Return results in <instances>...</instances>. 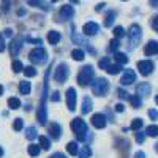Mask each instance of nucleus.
I'll use <instances>...</instances> for the list:
<instances>
[{
  "label": "nucleus",
  "instance_id": "1",
  "mask_svg": "<svg viewBox=\"0 0 158 158\" xmlns=\"http://www.w3.org/2000/svg\"><path fill=\"white\" fill-rule=\"evenodd\" d=\"M48 79H49V71L46 73L44 77V87H43V97H41V104L38 109V122L41 125H46L48 120V114H46V98H48Z\"/></svg>",
  "mask_w": 158,
  "mask_h": 158
},
{
  "label": "nucleus",
  "instance_id": "2",
  "mask_svg": "<svg viewBox=\"0 0 158 158\" xmlns=\"http://www.w3.org/2000/svg\"><path fill=\"white\" fill-rule=\"evenodd\" d=\"M71 130L76 135L77 141H85L87 138V123L82 118H73L71 120Z\"/></svg>",
  "mask_w": 158,
  "mask_h": 158
},
{
  "label": "nucleus",
  "instance_id": "3",
  "mask_svg": "<svg viewBox=\"0 0 158 158\" xmlns=\"http://www.w3.org/2000/svg\"><path fill=\"white\" fill-rule=\"evenodd\" d=\"M29 59H30V62L35 63V65H43V63H46V60H48V54H46V51H44L43 48H35L33 51H30Z\"/></svg>",
  "mask_w": 158,
  "mask_h": 158
},
{
  "label": "nucleus",
  "instance_id": "4",
  "mask_svg": "<svg viewBox=\"0 0 158 158\" xmlns=\"http://www.w3.org/2000/svg\"><path fill=\"white\" fill-rule=\"evenodd\" d=\"M141 36H142V30L138 24H133L128 30V38H130V44H131V49L136 48L141 41Z\"/></svg>",
  "mask_w": 158,
  "mask_h": 158
},
{
  "label": "nucleus",
  "instance_id": "5",
  "mask_svg": "<svg viewBox=\"0 0 158 158\" xmlns=\"http://www.w3.org/2000/svg\"><path fill=\"white\" fill-rule=\"evenodd\" d=\"M92 90H94V94L98 95V97H103V95H106L108 94V90H109V82L106 81V79H97V81L92 84Z\"/></svg>",
  "mask_w": 158,
  "mask_h": 158
},
{
  "label": "nucleus",
  "instance_id": "6",
  "mask_svg": "<svg viewBox=\"0 0 158 158\" xmlns=\"http://www.w3.org/2000/svg\"><path fill=\"white\" fill-rule=\"evenodd\" d=\"M92 77H94V68H92L90 65H87V67H84L81 71H79V74H77V82L84 87V85L90 84Z\"/></svg>",
  "mask_w": 158,
  "mask_h": 158
},
{
  "label": "nucleus",
  "instance_id": "7",
  "mask_svg": "<svg viewBox=\"0 0 158 158\" xmlns=\"http://www.w3.org/2000/svg\"><path fill=\"white\" fill-rule=\"evenodd\" d=\"M68 74H70L68 65H67V63H60L59 67L56 68V73H54V79H56V81H57L59 84H62V82H65V81H67Z\"/></svg>",
  "mask_w": 158,
  "mask_h": 158
},
{
  "label": "nucleus",
  "instance_id": "8",
  "mask_svg": "<svg viewBox=\"0 0 158 158\" xmlns=\"http://www.w3.org/2000/svg\"><path fill=\"white\" fill-rule=\"evenodd\" d=\"M138 70L142 76H149L153 71V63L150 60H142V62L138 63Z\"/></svg>",
  "mask_w": 158,
  "mask_h": 158
},
{
  "label": "nucleus",
  "instance_id": "9",
  "mask_svg": "<svg viewBox=\"0 0 158 158\" xmlns=\"http://www.w3.org/2000/svg\"><path fill=\"white\" fill-rule=\"evenodd\" d=\"M106 117H104V114L98 112V114H94V117H92V125H94L95 128H104L106 127Z\"/></svg>",
  "mask_w": 158,
  "mask_h": 158
},
{
  "label": "nucleus",
  "instance_id": "10",
  "mask_svg": "<svg viewBox=\"0 0 158 158\" xmlns=\"http://www.w3.org/2000/svg\"><path fill=\"white\" fill-rule=\"evenodd\" d=\"M136 81V73L133 70H125L122 79H120V84L122 85H130V84H133Z\"/></svg>",
  "mask_w": 158,
  "mask_h": 158
},
{
  "label": "nucleus",
  "instance_id": "11",
  "mask_svg": "<svg viewBox=\"0 0 158 158\" xmlns=\"http://www.w3.org/2000/svg\"><path fill=\"white\" fill-rule=\"evenodd\" d=\"M98 30H100V27H98L97 22H87L82 27V32H84L85 36H94V35L98 33Z\"/></svg>",
  "mask_w": 158,
  "mask_h": 158
},
{
  "label": "nucleus",
  "instance_id": "12",
  "mask_svg": "<svg viewBox=\"0 0 158 158\" xmlns=\"http://www.w3.org/2000/svg\"><path fill=\"white\" fill-rule=\"evenodd\" d=\"M67 104H68V109L70 111H74L76 108V90L73 89V87H70L68 89V92H67Z\"/></svg>",
  "mask_w": 158,
  "mask_h": 158
},
{
  "label": "nucleus",
  "instance_id": "13",
  "mask_svg": "<svg viewBox=\"0 0 158 158\" xmlns=\"http://www.w3.org/2000/svg\"><path fill=\"white\" fill-rule=\"evenodd\" d=\"M21 46H22V38L18 36L11 41V46H10V51H11V56H18L19 51H21Z\"/></svg>",
  "mask_w": 158,
  "mask_h": 158
},
{
  "label": "nucleus",
  "instance_id": "14",
  "mask_svg": "<svg viewBox=\"0 0 158 158\" xmlns=\"http://www.w3.org/2000/svg\"><path fill=\"white\" fill-rule=\"evenodd\" d=\"M144 54L146 56H153L158 54V41H149L144 48Z\"/></svg>",
  "mask_w": 158,
  "mask_h": 158
},
{
  "label": "nucleus",
  "instance_id": "15",
  "mask_svg": "<svg viewBox=\"0 0 158 158\" xmlns=\"http://www.w3.org/2000/svg\"><path fill=\"white\" fill-rule=\"evenodd\" d=\"M60 16H62L63 19H71V18L74 16V8L70 6V5L62 6V10H60Z\"/></svg>",
  "mask_w": 158,
  "mask_h": 158
},
{
  "label": "nucleus",
  "instance_id": "16",
  "mask_svg": "<svg viewBox=\"0 0 158 158\" xmlns=\"http://www.w3.org/2000/svg\"><path fill=\"white\" fill-rule=\"evenodd\" d=\"M29 5H32V6H36V8H41V10H44V11H49V3L48 2H44V0H29Z\"/></svg>",
  "mask_w": 158,
  "mask_h": 158
},
{
  "label": "nucleus",
  "instance_id": "17",
  "mask_svg": "<svg viewBox=\"0 0 158 158\" xmlns=\"http://www.w3.org/2000/svg\"><path fill=\"white\" fill-rule=\"evenodd\" d=\"M150 94V85L147 82H142L141 85H138V95L139 97H147Z\"/></svg>",
  "mask_w": 158,
  "mask_h": 158
},
{
  "label": "nucleus",
  "instance_id": "18",
  "mask_svg": "<svg viewBox=\"0 0 158 158\" xmlns=\"http://www.w3.org/2000/svg\"><path fill=\"white\" fill-rule=\"evenodd\" d=\"M60 33L59 32H56V30H52V32H49L48 33V41L51 43V44H57L59 41H60Z\"/></svg>",
  "mask_w": 158,
  "mask_h": 158
},
{
  "label": "nucleus",
  "instance_id": "19",
  "mask_svg": "<svg viewBox=\"0 0 158 158\" xmlns=\"http://www.w3.org/2000/svg\"><path fill=\"white\" fill-rule=\"evenodd\" d=\"M49 131H51V136H52V138L59 139V138H60V133H62V128H60L59 123H52L51 128H49Z\"/></svg>",
  "mask_w": 158,
  "mask_h": 158
},
{
  "label": "nucleus",
  "instance_id": "20",
  "mask_svg": "<svg viewBox=\"0 0 158 158\" xmlns=\"http://www.w3.org/2000/svg\"><path fill=\"white\" fill-rule=\"evenodd\" d=\"M30 90H32V85H30L29 81H22V82L19 84V92H21L22 95H29Z\"/></svg>",
  "mask_w": 158,
  "mask_h": 158
},
{
  "label": "nucleus",
  "instance_id": "21",
  "mask_svg": "<svg viewBox=\"0 0 158 158\" xmlns=\"http://www.w3.org/2000/svg\"><path fill=\"white\" fill-rule=\"evenodd\" d=\"M90 111H92V100L89 97H85L82 101V114H89Z\"/></svg>",
  "mask_w": 158,
  "mask_h": 158
},
{
  "label": "nucleus",
  "instance_id": "22",
  "mask_svg": "<svg viewBox=\"0 0 158 158\" xmlns=\"http://www.w3.org/2000/svg\"><path fill=\"white\" fill-rule=\"evenodd\" d=\"M67 150H68V153L70 155H73V156H76L77 155V152H79V147H77V142H68V146H67Z\"/></svg>",
  "mask_w": 158,
  "mask_h": 158
},
{
  "label": "nucleus",
  "instance_id": "23",
  "mask_svg": "<svg viewBox=\"0 0 158 158\" xmlns=\"http://www.w3.org/2000/svg\"><path fill=\"white\" fill-rule=\"evenodd\" d=\"M106 71L109 73V74H118L122 71V65L120 63H117V65H109V67L106 68Z\"/></svg>",
  "mask_w": 158,
  "mask_h": 158
},
{
  "label": "nucleus",
  "instance_id": "24",
  "mask_svg": "<svg viewBox=\"0 0 158 158\" xmlns=\"http://www.w3.org/2000/svg\"><path fill=\"white\" fill-rule=\"evenodd\" d=\"M71 57H73L74 60H77V62H82V60H84V51H82V49H74V51L71 52Z\"/></svg>",
  "mask_w": 158,
  "mask_h": 158
},
{
  "label": "nucleus",
  "instance_id": "25",
  "mask_svg": "<svg viewBox=\"0 0 158 158\" xmlns=\"http://www.w3.org/2000/svg\"><path fill=\"white\" fill-rule=\"evenodd\" d=\"M146 135L147 136H152V138H156L158 136V127L156 125H150L146 128Z\"/></svg>",
  "mask_w": 158,
  "mask_h": 158
},
{
  "label": "nucleus",
  "instance_id": "26",
  "mask_svg": "<svg viewBox=\"0 0 158 158\" xmlns=\"http://www.w3.org/2000/svg\"><path fill=\"white\" fill-rule=\"evenodd\" d=\"M114 57H115V62H117V63H120V65H125V63L128 62V57L123 54V52H115V56H114Z\"/></svg>",
  "mask_w": 158,
  "mask_h": 158
},
{
  "label": "nucleus",
  "instance_id": "27",
  "mask_svg": "<svg viewBox=\"0 0 158 158\" xmlns=\"http://www.w3.org/2000/svg\"><path fill=\"white\" fill-rule=\"evenodd\" d=\"M19 106H21V101H19L18 98L13 97V98L8 100V108H10V109H19Z\"/></svg>",
  "mask_w": 158,
  "mask_h": 158
},
{
  "label": "nucleus",
  "instance_id": "28",
  "mask_svg": "<svg viewBox=\"0 0 158 158\" xmlns=\"http://www.w3.org/2000/svg\"><path fill=\"white\" fill-rule=\"evenodd\" d=\"M77 153H79V155H77V158H90L92 150H90V147L84 146V147H82V150H81V152H77Z\"/></svg>",
  "mask_w": 158,
  "mask_h": 158
},
{
  "label": "nucleus",
  "instance_id": "29",
  "mask_svg": "<svg viewBox=\"0 0 158 158\" xmlns=\"http://www.w3.org/2000/svg\"><path fill=\"white\" fill-rule=\"evenodd\" d=\"M130 103H131V106L133 108H141V97L139 95H133V97H130Z\"/></svg>",
  "mask_w": 158,
  "mask_h": 158
},
{
  "label": "nucleus",
  "instance_id": "30",
  "mask_svg": "<svg viewBox=\"0 0 158 158\" xmlns=\"http://www.w3.org/2000/svg\"><path fill=\"white\" fill-rule=\"evenodd\" d=\"M40 147L44 149V150H48L51 147V142H49V139L46 136H40Z\"/></svg>",
  "mask_w": 158,
  "mask_h": 158
},
{
  "label": "nucleus",
  "instance_id": "31",
  "mask_svg": "<svg viewBox=\"0 0 158 158\" xmlns=\"http://www.w3.org/2000/svg\"><path fill=\"white\" fill-rule=\"evenodd\" d=\"M114 19H115V11H109V15L106 16V21H104V25H106V27H111Z\"/></svg>",
  "mask_w": 158,
  "mask_h": 158
},
{
  "label": "nucleus",
  "instance_id": "32",
  "mask_svg": "<svg viewBox=\"0 0 158 158\" xmlns=\"http://www.w3.org/2000/svg\"><path fill=\"white\" fill-rule=\"evenodd\" d=\"M40 153V146H36V144H30L29 146V155L30 156H36Z\"/></svg>",
  "mask_w": 158,
  "mask_h": 158
},
{
  "label": "nucleus",
  "instance_id": "33",
  "mask_svg": "<svg viewBox=\"0 0 158 158\" xmlns=\"http://www.w3.org/2000/svg\"><path fill=\"white\" fill-rule=\"evenodd\" d=\"M24 74L27 77H33V76H36V70L33 67H25L24 68Z\"/></svg>",
  "mask_w": 158,
  "mask_h": 158
},
{
  "label": "nucleus",
  "instance_id": "34",
  "mask_svg": "<svg viewBox=\"0 0 158 158\" xmlns=\"http://www.w3.org/2000/svg\"><path fill=\"white\" fill-rule=\"evenodd\" d=\"M36 136H38V135H36V128H35V127H29V128H27V139L32 141V139H35Z\"/></svg>",
  "mask_w": 158,
  "mask_h": 158
},
{
  "label": "nucleus",
  "instance_id": "35",
  "mask_svg": "<svg viewBox=\"0 0 158 158\" xmlns=\"http://www.w3.org/2000/svg\"><path fill=\"white\" fill-rule=\"evenodd\" d=\"M24 70V65L19 62V60H15L13 62V71L15 73H19V71H22Z\"/></svg>",
  "mask_w": 158,
  "mask_h": 158
},
{
  "label": "nucleus",
  "instance_id": "36",
  "mask_svg": "<svg viewBox=\"0 0 158 158\" xmlns=\"http://www.w3.org/2000/svg\"><path fill=\"white\" fill-rule=\"evenodd\" d=\"M141 127H142V120H141V118H135V120L131 122V130L138 131V130H139Z\"/></svg>",
  "mask_w": 158,
  "mask_h": 158
},
{
  "label": "nucleus",
  "instance_id": "37",
  "mask_svg": "<svg viewBox=\"0 0 158 158\" xmlns=\"http://www.w3.org/2000/svg\"><path fill=\"white\" fill-rule=\"evenodd\" d=\"M118 46H120V41H118L117 38H114V40H111V43H109V51H117Z\"/></svg>",
  "mask_w": 158,
  "mask_h": 158
},
{
  "label": "nucleus",
  "instance_id": "38",
  "mask_svg": "<svg viewBox=\"0 0 158 158\" xmlns=\"http://www.w3.org/2000/svg\"><path fill=\"white\" fill-rule=\"evenodd\" d=\"M112 33H114L115 38H122V36L125 35V30H123V27H115V29L112 30Z\"/></svg>",
  "mask_w": 158,
  "mask_h": 158
},
{
  "label": "nucleus",
  "instance_id": "39",
  "mask_svg": "<svg viewBox=\"0 0 158 158\" xmlns=\"http://www.w3.org/2000/svg\"><path fill=\"white\" fill-rule=\"evenodd\" d=\"M22 127H24L22 118H16V120H15V123H13V128H15L16 131H21V130H22Z\"/></svg>",
  "mask_w": 158,
  "mask_h": 158
},
{
  "label": "nucleus",
  "instance_id": "40",
  "mask_svg": "<svg viewBox=\"0 0 158 158\" xmlns=\"http://www.w3.org/2000/svg\"><path fill=\"white\" fill-rule=\"evenodd\" d=\"M109 65H111V63H109V59H108V57H104V59H101V60H100L98 67H100V68H103V70H106V68L109 67Z\"/></svg>",
  "mask_w": 158,
  "mask_h": 158
},
{
  "label": "nucleus",
  "instance_id": "41",
  "mask_svg": "<svg viewBox=\"0 0 158 158\" xmlns=\"http://www.w3.org/2000/svg\"><path fill=\"white\" fill-rule=\"evenodd\" d=\"M10 10V0H3L2 3H0V11H3V13H6Z\"/></svg>",
  "mask_w": 158,
  "mask_h": 158
},
{
  "label": "nucleus",
  "instance_id": "42",
  "mask_svg": "<svg viewBox=\"0 0 158 158\" xmlns=\"http://www.w3.org/2000/svg\"><path fill=\"white\" fill-rule=\"evenodd\" d=\"M118 97H120L122 100H128V98H130V97H128V94H127L125 90H122V89H118Z\"/></svg>",
  "mask_w": 158,
  "mask_h": 158
},
{
  "label": "nucleus",
  "instance_id": "43",
  "mask_svg": "<svg viewBox=\"0 0 158 158\" xmlns=\"http://www.w3.org/2000/svg\"><path fill=\"white\" fill-rule=\"evenodd\" d=\"M144 139H146V133H136V141L141 144L144 142Z\"/></svg>",
  "mask_w": 158,
  "mask_h": 158
},
{
  "label": "nucleus",
  "instance_id": "44",
  "mask_svg": "<svg viewBox=\"0 0 158 158\" xmlns=\"http://www.w3.org/2000/svg\"><path fill=\"white\" fill-rule=\"evenodd\" d=\"M152 27H153L155 32H158V16H153V19H152Z\"/></svg>",
  "mask_w": 158,
  "mask_h": 158
},
{
  "label": "nucleus",
  "instance_id": "45",
  "mask_svg": "<svg viewBox=\"0 0 158 158\" xmlns=\"http://www.w3.org/2000/svg\"><path fill=\"white\" fill-rule=\"evenodd\" d=\"M149 115H150V118L156 120V118H158V111H155V109H150V111H149Z\"/></svg>",
  "mask_w": 158,
  "mask_h": 158
},
{
  "label": "nucleus",
  "instance_id": "46",
  "mask_svg": "<svg viewBox=\"0 0 158 158\" xmlns=\"http://www.w3.org/2000/svg\"><path fill=\"white\" fill-rule=\"evenodd\" d=\"M5 48H6L5 40H3V36H2V35H0V52H3V51H5Z\"/></svg>",
  "mask_w": 158,
  "mask_h": 158
},
{
  "label": "nucleus",
  "instance_id": "47",
  "mask_svg": "<svg viewBox=\"0 0 158 158\" xmlns=\"http://www.w3.org/2000/svg\"><path fill=\"white\" fill-rule=\"evenodd\" d=\"M52 101H60V94H59V92H54V94H52Z\"/></svg>",
  "mask_w": 158,
  "mask_h": 158
},
{
  "label": "nucleus",
  "instance_id": "48",
  "mask_svg": "<svg viewBox=\"0 0 158 158\" xmlns=\"http://www.w3.org/2000/svg\"><path fill=\"white\" fill-rule=\"evenodd\" d=\"M115 111H117V112H123V111H125V106H123V104H117Z\"/></svg>",
  "mask_w": 158,
  "mask_h": 158
},
{
  "label": "nucleus",
  "instance_id": "49",
  "mask_svg": "<svg viewBox=\"0 0 158 158\" xmlns=\"http://www.w3.org/2000/svg\"><path fill=\"white\" fill-rule=\"evenodd\" d=\"M135 158H146V153H144V152H136Z\"/></svg>",
  "mask_w": 158,
  "mask_h": 158
},
{
  "label": "nucleus",
  "instance_id": "50",
  "mask_svg": "<svg viewBox=\"0 0 158 158\" xmlns=\"http://www.w3.org/2000/svg\"><path fill=\"white\" fill-rule=\"evenodd\" d=\"M27 41L35 43V44H41V40H33V38H27Z\"/></svg>",
  "mask_w": 158,
  "mask_h": 158
},
{
  "label": "nucleus",
  "instance_id": "51",
  "mask_svg": "<svg viewBox=\"0 0 158 158\" xmlns=\"http://www.w3.org/2000/svg\"><path fill=\"white\" fill-rule=\"evenodd\" d=\"M49 158H65V155H62V153H56V155H52V156H49Z\"/></svg>",
  "mask_w": 158,
  "mask_h": 158
},
{
  "label": "nucleus",
  "instance_id": "52",
  "mask_svg": "<svg viewBox=\"0 0 158 158\" xmlns=\"http://www.w3.org/2000/svg\"><path fill=\"white\" fill-rule=\"evenodd\" d=\"M103 8H104V3H98V5H97V8H95V10H97V11H101V10H103Z\"/></svg>",
  "mask_w": 158,
  "mask_h": 158
},
{
  "label": "nucleus",
  "instance_id": "53",
  "mask_svg": "<svg viewBox=\"0 0 158 158\" xmlns=\"http://www.w3.org/2000/svg\"><path fill=\"white\" fill-rule=\"evenodd\" d=\"M5 35H6V36H11V35H13V30H11V29H6V30H5Z\"/></svg>",
  "mask_w": 158,
  "mask_h": 158
},
{
  "label": "nucleus",
  "instance_id": "54",
  "mask_svg": "<svg viewBox=\"0 0 158 158\" xmlns=\"http://www.w3.org/2000/svg\"><path fill=\"white\" fill-rule=\"evenodd\" d=\"M150 3H152L153 6H158V0H150Z\"/></svg>",
  "mask_w": 158,
  "mask_h": 158
},
{
  "label": "nucleus",
  "instance_id": "55",
  "mask_svg": "<svg viewBox=\"0 0 158 158\" xmlns=\"http://www.w3.org/2000/svg\"><path fill=\"white\" fill-rule=\"evenodd\" d=\"M0 95H3V87L0 85Z\"/></svg>",
  "mask_w": 158,
  "mask_h": 158
},
{
  "label": "nucleus",
  "instance_id": "56",
  "mask_svg": "<svg viewBox=\"0 0 158 158\" xmlns=\"http://www.w3.org/2000/svg\"><path fill=\"white\" fill-rule=\"evenodd\" d=\"M70 2H73V3H79V0H70Z\"/></svg>",
  "mask_w": 158,
  "mask_h": 158
},
{
  "label": "nucleus",
  "instance_id": "57",
  "mask_svg": "<svg viewBox=\"0 0 158 158\" xmlns=\"http://www.w3.org/2000/svg\"><path fill=\"white\" fill-rule=\"evenodd\" d=\"M2 155H3V149H2V147H0V156H2Z\"/></svg>",
  "mask_w": 158,
  "mask_h": 158
},
{
  "label": "nucleus",
  "instance_id": "58",
  "mask_svg": "<svg viewBox=\"0 0 158 158\" xmlns=\"http://www.w3.org/2000/svg\"><path fill=\"white\" fill-rule=\"evenodd\" d=\"M155 103H156V104H158V95H156V97H155Z\"/></svg>",
  "mask_w": 158,
  "mask_h": 158
},
{
  "label": "nucleus",
  "instance_id": "59",
  "mask_svg": "<svg viewBox=\"0 0 158 158\" xmlns=\"http://www.w3.org/2000/svg\"><path fill=\"white\" fill-rule=\"evenodd\" d=\"M52 2H57V0H52Z\"/></svg>",
  "mask_w": 158,
  "mask_h": 158
}]
</instances>
